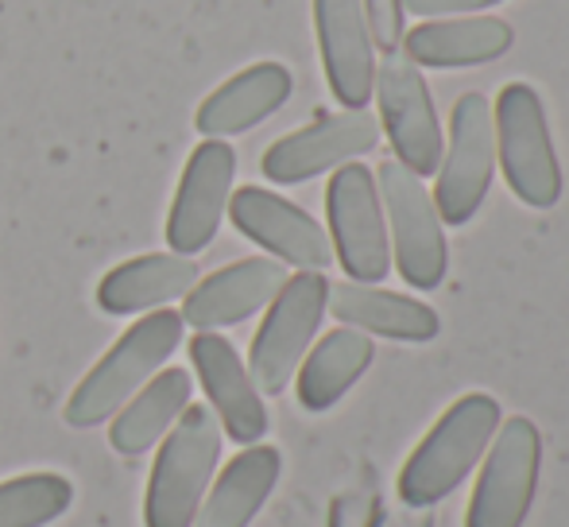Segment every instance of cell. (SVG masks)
I'll return each mask as SVG.
<instances>
[{
    "label": "cell",
    "mask_w": 569,
    "mask_h": 527,
    "mask_svg": "<svg viewBox=\"0 0 569 527\" xmlns=\"http://www.w3.org/2000/svg\"><path fill=\"white\" fill-rule=\"evenodd\" d=\"M372 98L380 101V129L388 132L399 163L419 179L435 175L438 163H442L446 136L422 70L407 62L399 51L383 54V62H376Z\"/></svg>",
    "instance_id": "cell-10"
},
{
    "label": "cell",
    "mask_w": 569,
    "mask_h": 527,
    "mask_svg": "<svg viewBox=\"0 0 569 527\" xmlns=\"http://www.w3.org/2000/svg\"><path fill=\"white\" fill-rule=\"evenodd\" d=\"M221 461V422L206 404H194L179 415L163 435L159 458L148 477L143 524L148 527H194V516L210 493L213 469Z\"/></svg>",
    "instance_id": "cell-3"
},
{
    "label": "cell",
    "mask_w": 569,
    "mask_h": 527,
    "mask_svg": "<svg viewBox=\"0 0 569 527\" xmlns=\"http://www.w3.org/2000/svg\"><path fill=\"white\" fill-rule=\"evenodd\" d=\"M194 257L179 252H148V257L124 260L98 284V307L106 315L128 318L143 310H159L174 299H187L190 287L198 284Z\"/></svg>",
    "instance_id": "cell-20"
},
{
    "label": "cell",
    "mask_w": 569,
    "mask_h": 527,
    "mask_svg": "<svg viewBox=\"0 0 569 527\" xmlns=\"http://www.w3.org/2000/svg\"><path fill=\"white\" fill-rule=\"evenodd\" d=\"M182 346V315L179 310H151L140 322H132L113 341L106 357L93 365L74 388V396L62 407V419L74 430H90L98 422L113 419L120 407L128 404Z\"/></svg>",
    "instance_id": "cell-1"
},
{
    "label": "cell",
    "mask_w": 569,
    "mask_h": 527,
    "mask_svg": "<svg viewBox=\"0 0 569 527\" xmlns=\"http://www.w3.org/2000/svg\"><path fill=\"white\" fill-rule=\"evenodd\" d=\"M376 527H403V524L391 520V516H380V520H376Z\"/></svg>",
    "instance_id": "cell-27"
},
{
    "label": "cell",
    "mask_w": 569,
    "mask_h": 527,
    "mask_svg": "<svg viewBox=\"0 0 569 527\" xmlns=\"http://www.w3.org/2000/svg\"><path fill=\"white\" fill-rule=\"evenodd\" d=\"M315 31L330 93L345 109H365L376 90V43L360 0H315Z\"/></svg>",
    "instance_id": "cell-15"
},
{
    "label": "cell",
    "mask_w": 569,
    "mask_h": 527,
    "mask_svg": "<svg viewBox=\"0 0 569 527\" xmlns=\"http://www.w3.org/2000/svg\"><path fill=\"white\" fill-rule=\"evenodd\" d=\"M279 458L276 446H248L221 469L218 485L206 493L202 508L194 516V527H248L252 516L263 508L279 481Z\"/></svg>",
    "instance_id": "cell-22"
},
{
    "label": "cell",
    "mask_w": 569,
    "mask_h": 527,
    "mask_svg": "<svg viewBox=\"0 0 569 527\" xmlns=\"http://www.w3.org/2000/svg\"><path fill=\"white\" fill-rule=\"evenodd\" d=\"M194 385H190L187 369H159L148 385L140 388L124 407L113 415L109 427V446L124 458H140L151 446H159V438L179 422V415L190 407Z\"/></svg>",
    "instance_id": "cell-21"
},
{
    "label": "cell",
    "mask_w": 569,
    "mask_h": 527,
    "mask_svg": "<svg viewBox=\"0 0 569 527\" xmlns=\"http://www.w3.org/2000/svg\"><path fill=\"white\" fill-rule=\"evenodd\" d=\"M360 8H365L376 51L383 54L399 51V43H403V12H407L403 0H360Z\"/></svg>",
    "instance_id": "cell-25"
},
{
    "label": "cell",
    "mask_w": 569,
    "mask_h": 527,
    "mask_svg": "<svg viewBox=\"0 0 569 527\" xmlns=\"http://www.w3.org/2000/svg\"><path fill=\"white\" fill-rule=\"evenodd\" d=\"M229 218L248 241L260 245L263 252H271V260L291 264L299 271L330 268L333 245L326 237V229L307 210L287 202L283 195H276V190H263V187L232 190Z\"/></svg>",
    "instance_id": "cell-13"
},
{
    "label": "cell",
    "mask_w": 569,
    "mask_h": 527,
    "mask_svg": "<svg viewBox=\"0 0 569 527\" xmlns=\"http://www.w3.org/2000/svg\"><path fill=\"white\" fill-rule=\"evenodd\" d=\"M232 179H237V151L226 140H202L182 167L171 213H167V245L179 257L210 249L229 213Z\"/></svg>",
    "instance_id": "cell-11"
},
{
    "label": "cell",
    "mask_w": 569,
    "mask_h": 527,
    "mask_svg": "<svg viewBox=\"0 0 569 527\" xmlns=\"http://www.w3.org/2000/svg\"><path fill=\"white\" fill-rule=\"evenodd\" d=\"M330 310L341 326L368 334V338H391V341H430L438 338L442 322L438 310L427 302L411 299V295L383 291L376 284H330Z\"/></svg>",
    "instance_id": "cell-19"
},
{
    "label": "cell",
    "mask_w": 569,
    "mask_h": 527,
    "mask_svg": "<svg viewBox=\"0 0 569 527\" xmlns=\"http://www.w3.org/2000/svg\"><path fill=\"white\" fill-rule=\"evenodd\" d=\"M190 365L210 396V411L218 415L221 430L240 446L260 443L268 435V407L232 341L213 330H198L190 338Z\"/></svg>",
    "instance_id": "cell-14"
},
{
    "label": "cell",
    "mask_w": 569,
    "mask_h": 527,
    "mask_svg": "<svg viewBox=\"0 0 569 527\" xmlns=\"http://www.w3.org/2000/svg\"><path fill=\"white\" fill-rule=\"evenodd\" d=\"M503 0H403V8H411L422 20H442V16H465V12H485Z\"/></svg>",
    "instance_id": "cell-26"
},
{
    "label": "cell",
    "mask_w": 569,
    "mask_h": 527,
    "mask_svg": "<svg viewBox=\"0 0 569 527\" xmlns=\"http://www.w3.org/2000/svg\"><path fill=\"white\" fill-rule=\"evenodd\" d=\"M500 422V404L488 392H469L446 407L442 419L399 469V500L407 508H430L461 489V481L492 446Z\"/></svg>",
    "instance_id": "cell-2"
},
{
    "label": "cell",
    "mask_w": 569,
    "mask_h": 527,
    "mask_svg": "<svg viewBox=\"0 0 569 527\" xmlns=\"http://www.w3.org/2000/svg\"><path fill=\"white\" fill-rule=\"evenodd\" d=\"M333 257L352 284H380L391 271V241L376 175L365 163H345L326 187Z\"/></svg>",
    "instance_id": "cell-9"
},
{
    "label": "cell",
    "mask_w": 569,
    "mask_h": 527,
    "mask_svg": "<svg viewBox=\"0 0 569 527\" xmlns=\"http://www.w3.org/2000/svg\"><path fill=\"white\" fill-rule=\"evenodd\" d=\"M372 357H376V346L368 334L352 330V326L330 330L315 349H307L299 372H295L299 404L307 407V411H330V407L365 377Z\"/></svg>",
    "instance_id": "cell-23"
},
{
    "label": "cell",
    "mask_w": 569,
    "mask_h": 527,
    "mask_svg": "<svg viewBox=\"0 0 569 527\" xmlns=\"http://www.w3.org/2000/svg\"><path fill=\"white\" fill-rule=\"evenodd\" d=\"M496 175V129L485 93H461L453 101L450 140L438 163L435 206L442 226H469L485 206Z\"/></svg>",
    "instance_id": "cell-8"
},
{
    "label": "cell",
    "mask_w": 569,
    "mask_h": 527,
    "mask_svg": "<svg viewBox=\"0 0 569 527\" xmlns=\"http://www.w3.org/2000/svg\"><path fill=\"white\" fill-rule=\"evenodd\" d=\"M376 143H380V121L368 109H345L333 117H318L315 125L291 136H279L263 151L260 171L279 187H295V182L338 171L345 163H357Z\"/></svg>",
    "instance_id": "cell-12"
},
{
    "label": "cell",
    "mask_w": 569,
    "mask_h": 527,
    "mask_svg": "<svg viewBox=\"0 0 569 527\" xmlns=\"http://www.w3.org/2000/svg\"><path fill=\"white\" fill-rule=\"evenodd\" d=\"M287 284V264L271 257H248L229 268H218L213 276L198 279L182 302V326L194 330H226L244 318L260 315L279 287Z\"/></svg>",
    "instance_id": "cell-16"
},
{
    "label": "cell",
    "mask_w": 569,
    "mask_h": 527,
    "mask_svg": "<svg viewBox=\"0 0 569 527\" xmlns=\"http://www.w3.org/2000/svg\"><path fill=\"white\" fill-rule=\"evenodd\" d=\"M376 187H380L383 221H388L391 257H396L403 284H411L415 291L442 287L450 249H446V229L430 190L399 159H383L376 171Z\"/></svg>",
    "instance_id": "cell-6"
},
{
    "label": "cell",
    "mask_w": 569,
    "mask_h": 527,
    "mask_svg": "<svg viewBox=\"0 0 569 527\" xmlns=\"http://www.w3.org/2000/svg\"><path fill=\"white\" fill-rule=\"evenodd\" d=\"M295 82L291 70L283 62H252L240 74H232L229 82H221L210 98L198 106L194 113V129L206 136V140H229V136H240L256 125H263L271 113L287 106Z\"/></svg>",
    "instance_id": "cell-18"
},
{
    "label": "cell",
    "mask_w": 569,
    "mask_h": 527,
    "mask_svg": "<svg viewBox=\"0 0 569 527\" xmlns=\"http://www.w3.org/2000/svg\"><path fill=\"white\" fill-rule=\"evenodd\" d=\"M74 505V485L59 474L0 481V527H47Z\"/></svg>",
    "instance_id": "cell-24"
},
{
    "label": "cell",
    "mask_w": 569,
    "mask_h": 527,
    "mask_svg": "<svg viewBox=\"0 0 569 527\" xmlns=\"http://www.w3.org/2000/svg\"><path fill=\"white\" fill-rule=\"evenodd\" d=\"M496 163L503 167L511 195L531 210H550L562 198V167L550 140V121L535 86L508 82L492 109Z\"/></svg>",
    "instance_id": "cell-4"
},
{
    "label": "cell",
    "mask_w": 569,
    "mask_h": 527,
    "mask_svg": "<svg viewBox=\"0 0 569 527\" xmlns=\"http://www.w3.org/2000/svg\"><path fill=\"white\" fill-rule=\"evenodd\" d=\"M542 474V435L527 415L500 422L485 450L465 527H523Z\"/></svg>",
    "instance_id": "cell-7"
},
{
    "label": "cell",
    "mask_w": 569,
    "mask_h": 527,
    "mask_svg": "<svg viewBox=\"0 0 569 527\" xmlns=\"http://www.w3.org/2000/svg\"><path fill=\"white\" fill-rule=\"evenodd\" d=\"M516 31L500 16H442L422 20L419 28L403 31V59L430 70H461L485 67L511 51Z\"/></svg>",
    "instance_id": "cell-17"
},
{
    "label": "cell",
    "mask_w": 569,
    "mask_h": 527,
    "mask_svg": "<svg viewBox=\"0 0 569 527\" xmlns=\"http://www.w3.org/2000/svg\"><path fill=\"white\" fill-rule=\"evenodd\" d=\"M330 307V279L322 271H295L279 295L268 302L260 330L252 338L248 372L260 396H283V388L295 380L307 349L315 346V334Z\"/></svg>",
    "instance_id": "cell-5"
}]
</instances>
